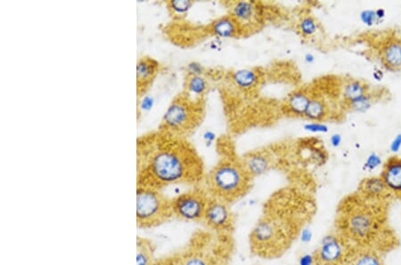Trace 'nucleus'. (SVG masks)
Instances as JSON below:
<instances>
[{"instance_id": "obj_1", "label": "nucleus", "mask_w": 401, "mask_h": 265, "mask_svg": "<svg viewBox=\"0 0 401 265\" xmlns=\"http://www.w3.org/2000/svg\"><path fill=\"white\" fill-rule=\"evenodd\" d=\"M137 187L159 190L173 184L195 183L201 178V164L184 143L142 136L137 140Z\"/></svg>"}, {"instance_id": "obj_2", "label": "nucleus", "mask_w": 401, "mask_h": 265, "mask_svg": "<svg viewBox=\"0 0 401 265\" xmlns=\"http://www.w3.org/2000/svg\"><path fill=\"white\" fill-rule=\"evenodd\" d=\"M251 179L241 164L224 161L211 171L208 185L215 199L231 202L247 192Z\"/></svg>"}, {"instance_id": "obj_3", "label": "nucleus", "mask_w": 401, "mask_h": 265, "mask_svg": "<svg viewBox=\"0 0 401 265\" xmlns=\"http://www.w3.org/2000/svg\"><path fill=\"white\" fill-rule=\"evenodd\" d=\"M290 239V230L282 221L266 216L251 233V247L259 257H278L288 249Z\"/></svg>"}, {"instance_id": "obj_4", "label": "nucleus", "mask_w": 401, "mask_h": 265, "mask_svg": "<svg viewBox=\"0 0 401 265\" xmlns=\"http://www.w3.org/2000/svg\"><path fill=\"white\" fill-rule=\"evenodd\" d=\"M173 217L171 200L159 190L137 187V227L148 230L161 226Z\"/></svg>"}, {"instance_id": "obj_5", "label": "nucleus", "mask_w": 401, "mask_h": 265, "mask_svg": "<svg viewBox=\"0 0 401 265\" xmlns=\"http://www.w3.org/2000/svg\"><path fill=\"white\" fill-rule=\"evenodd\" d=\"M193 100L187 96L175 99L165 111L161 127L170 133H180L193 128L197 121Z\"/></svg>"}, {"instance_id": "obj_6", "label": "nucleus", "mask_w": 401, "mask_h": 265, "mask_svg": "<svg viewBox=\"0 0 401 265\" xmlns=\"http://www.w3.org/2000/svg\"><path fill=\"white\" fill-rule=\"evenodd\" d=\"M379 230L378 217L371 210L366 208L350 211L345 217V233L357 243H369Z\"/></svg>"}, {"instance_id": "obj_7", "label": "nucleus", "mask_w": 401, "mask_h": 265, "mask_svg": "<svg viewBox=\"0 0 401 265\" xmlns=\"http://www.w3.org/2000/svg\"><path fill=\"white\" fill-rule=\"evenodd\" d=\"M209 200L207 195L201 190L178 195L171 200L173 217L187 223H201L204 221Z\"/></svg>"}, {"instance_id": "obj_8", "label": "nucleus", "mask_w": 401, "mask_h": 265, "mask_svg": "<svg viewBox=\"0 0 401 265\" xmlns=\"http://www.w3.org/2000/svg\"><path fill=\"white\" fill-rule=\"evenodd\" d=\"M203 223L211 230L225 231L233 226L234 217L227 202L214 197L209 200Z\"/></svg>"}, {"instance_id": "obj_9", "label": "nucleus", "mask_w": 401, "mask_h": 265, "mask_svg": "<svg viewBox=\"0 0 401 265\" xmlns=\"http://www.w3.org/2000/svg\"><path fill=\"white\" fill-rule=\"evenodd\" d=\"M316 257L319 264L339 265L346 257L345 245L337 235H326L320 242Z\"/></svg>"}, {"instance_id": "obj_10", "label": "nucleus", "mask_w": 401, "mask_h": 265, "mask_svg": "<svg viewBox=\"0 0 401 265\" xmlns=\"http://www.w3.org/2000/svg\"><path fill=\"white\" fill-rule=\"evenodd\" d=\"M230 16L239 26L242 31L254 30L261 23V12L259 3L255 1H237L232 6Z\"/></svg>"}, {"instance_id": "obj_11", "label": "nucleus", "mask_w": 401, "mask_h": 265, "mask_svg": "<svg viewBox=\"0 0 401 265\" xmlns=\"http://www.w3.org/2000/svg\"><path fill=\"white\" fill-rule=\"evenodd\" d=\"M159 63L148 56L138 60L137 63V86L138 95H143L159 71Z\"/></svg>"}, {"instance_id": "obj_12", "label": "nucleus", "mask_w": 401, "mask_h": 265, "mask_svg": "<svg viewBox=\"0 0 401 265\" xmlns=\"http://www.w3.org/2000/svg\"><path fill=\"white\" fill-rule=\"evenodd\" d=\"M381 178L390 193L401 197V159L392 157L387 161Z\"/></svg>"}, {"instance_id": "obj_13", "label": "nucleus", "mask_w": 401, "mask_h": 265, "mask_svg": "<svg viewBox=\"0 0 401 265\" xmlns=\"http://www.w3.org/2000/svg\"><path fill=\"white\" fill-rule=\"evenodd\" d=\"M251 178L264 175L271 168V160L264 153L255 152L246 156L241 164Z\"/></svg>"}, {"instance_id": "obj_14", "label": "nucleus", "mask_w": 401, "mask_h": 265, "mask_svg": "<svg viewBox=\"0 0 401 265\" xmlns=\"http://www.w3.org/2000/svg\"><path fill=\"white\" fill-rule=\"evenodd\" d=\"M212 35L218 39H232L242 35L241 27L230 15L216 19L211 25Z\"/></svg>"}, {"instance_id": "obj_15", "label": "nucleus", "mask_w": 401, "mask_h": 265, "mask_svg": "<svg viewBox=\"0 0 401 265\" xmlns=\"http://www.w3.org/2000/svg\"><path fill=\"white\" fill-rule=\"evenodd\" d=\"M311 100V97L308 93L303 92V90H297L288 97L286 105H288V109L292 115L304 116Z\"/></svg>"}, {"instance_id": "obj_16", "label": "nucleus", "mask_w": 401, "mask_h": 265, "mask_svg": "<svg viewBox=\"0 0 401 265\" xmlns=\"http://www.w3.org/2000/svg\"><path fill=\"white\" fill-rule=\"evenodd\" d=\"M231 78L235 86L245 90L255 88L259 82L258 72L252 69H238L232 73Z\"/></svg>"}, {"instance_id": "obj_17", "label": "nucleus", "mask_w": 401, "mask_h": 265, "mask_svg": "<svg viewBox=\"0 0 401 265\" xmlns=\"http://www.w3.org/2000/svg\"><path fill=\"white\" fill-rule=\"evenodd\" d=\"M382 58L384 65L390 70L401 68V42L393 40L383 47Z\"/></svg>"}, {"instance_id": "obj_18", "label": "nucleus", "mask_w": 401, "mask_h": 265, "mask_svg": "<svg viewBox=\"0 0 401 265\" xmlns=\"http://www.w3.org/2000/svg\"><path fill=\"white\" fill-rule=\"evenodd\" d=\"M176 257L177 265H214L207 254L195 248L177 254Z\"/></svg>"}, {"instance_id": "obj_19", "label": "nucleus", "mask_w": 401, "mask_h": 265, "mask_svg": "<svg viewBox=\"0 0 401 265\" xmlns=\"http://www.w3.org/2000/svg\"><path fill=\"white\" fill-rule=\"evenodd\" d=\"M363 193L370 199H382L389 192L381 177H370L363 181L362 185Z\"/></svg>"}, {"instance_id": "obj_20", "label": "nucleus", "mask_w": 401, "mask_h": 265, "mask_svg": "<svg viewBox=\"0 0 401 265\" xmlns=\"http://www.w3.org/2000/svg\"><path fill=\"white\" fill-rule=\"evenodd\" d=\"M154 245L146 238L137 239V265H151L154 259Z\"/></svg>"}, {"instance_id": "obj_21", "label": "nucleus", "mask_w": 401, "mask_h": 265, "mask_svg": "<svg viewBox=\"0 0 401 265\" xmlns=\"http://www.w3.org/2000/svg\"><path fill=\"white\" fill-rule=\"evenodd\" d=\"M369 94L366 85L359 80H350L343 86V96L348 104L357 101Z\"/></svg>"}, {"instance_id": "obj_22", "label": "nucleus", "mask_w": 401, "mask_h": 265, "mask_svg": "<svg viewBox=\"0 0 401 265\" xmlns=\"http://www.w3.org/2000/svg\"><path fill=\"white\" fill-rule=\"evenodd\" d=\"M209 85L206 78L203 76H188L187 80V97H195V99L202 97L206 93Z\"/></svg>"}, {"instance_id": "obj_23", "label": "nucleus", "mask_w": 401, "mask_h": 265, "mask_svg": "<svg viewBox=\"0 0 401 265\" xmlns=\"http://www.w3.org/2000/svg\"><path fill=\"white\" fill-rule=\"evenodd\" d=\"M328 115V107L325 102L318 97H311V102L305 113V118L309 122H321Z\"/></svg>"}, {"instance_id": "obj_24", "label": "nucleus", "mask_w": 401, "mask_h": 265, "mask_svg": "<svg viewBox=\"0 0 401 265\" xmlns=\"http://www.w3.org/2000/svg\"><path fill=\"white\" fill-rule=\"evenodd\" d=\"M348 265H384L382 258L374 251L362 250L350 257Z\"/></svg>"}, {"instance_id": "obj_25", "label": "nucleus", "mask_w": 401, "mask_h": 265, "mask_svg": "<svg viewBox=\"0 0 401 265\" xmlns=\"http://www.w3.org/2000/svg\"><path fill=\"white\" fill-rule=\"evenodd\" d=\"M298 29L303 37L311 38L318 32L319 25L314 18H311V16H307L299 22Z\"/></svg>"}, {"instance_id": "obj_26", "label": "nucleus", "mask_w": 401, "mask_h": 265, "mask_svg": "<svg viewBox=\"0 0 401 265\" xmlns=\"http://www.w3.org/2000/svg\"><path fill=\"white\" fill-rule=\"evenodd\" d=\"M194 2L191 0H171L168 6L175 15L182 16L187 13L193 6Z\"/></svg>"}, {"instance_id": "obj_27", "label": "nucleus", "mask_w": 401, "mask_h": 265, "mask_svg": "<svg viewBox=\"0 0 401 265\" xmlns=\"http://www.w3.org/2000/svg\"><path fill=\"white\" fill-rule=\"evenodd\" d=\"M372 105L373 100L371 96H370L369 94H367L366 96L363 97L362 99L357 100V101L349 104L350 109L360 113H366V111H369L370 109H371Z\"/></svg>"}, {"instance_id": "obj_28", "label": "nucleus", "mask_w": 401, "mask_h": 265, "mask_svg": "<svg viewBox=\"0 0 401 265\" xmlns=\"http://www.w3.org/2000/svg\"><path fill=\"white\" fill-rule=\"evenodd\" d=\"M383 161L378 154L371 153L367 156L365 163H364L363 168L366 171V172H374L376 169H378L381 166H382Z\"/></svg>"}, {"instance_id": "obj_29", "label": "nucleus", "mask_w": 401, "mask_h": 265, "mask_svg": "<svg viewBox=\"0 0 401 265\" xmlns=\"http://www.w3.org/2000/svg\"><path fill=\"white\" fill-rule=\"evenodd\" d=\"M303 128L306 132L311 133H328L329 127L321 122H309L304 124Z\"/></svg>"}, {"instance_id": "obj_30", "label": "nucleus", "mask_w": 401, "mask_h": 265, "mask_svg": "<svg viewBox=\"0 0 401 265\" xmlns=\"http://www.w3.org/2000/svg\"><path fill=\"white\" fill-rule=\"evenodd\" d=\"M359 18L364 25L366 26L371 27L375 25L376 23H378V20L376 18V10H363V11L360 13Z\"/></svg>"}, {"instance_id": "obj_31", "label": "nucleus", "mask_w": 401, "mask_h": 265, "mask_svg": "<svg viewBox=\"0 0 401 265\" xmlns=\"http://www.w3.org/2000/svg\"><path fill=\"white\" fill-rule=\"evenodd\" d=\"M187 72L188 76H203L205 73V68L202 63L194 61L188 63Z\"/></svg>"}, {"instance_id": "obj_32", "label": "nucleus", "mask_w": 401, "mask_h": 265, "mask_svg": "<svg viewBox=\"0 0 401 265\" xmlns=\"http://www.w3.org/2000/svg\"><path fill=\"white\" fill-rule=\"evenodd\" d=\"M318 264L316 254L311 253H305L300 257L298 265H316Z\"/></svg>"}, {"instance_id": "obj_33", "label": "nucleus", "mask_w": 401, "mask_h": 265, "mask_svg": "<svg viewBox=\"0 0 401 265\" xmlns=\"http://www.w3.org/2000/svg\"><path fill=\"white\" fill-rule=\"evenodd\" d=\"M154 103H156V101H154L153 97L149 95L144 96L140 104V110L144 111V112H147V111H150L153 109Z\"/></svg>"}, {"instance_id": "obj_34", "label": "nucleus", "mask_w": 401, "mask_h": 265, "mask_svg": "<svg viewBox=\"0 0 401 265\" xmlns=\"http://www.w3.org/2000/svg\"><path fill=\"white\" fill-rule=\"evenodd\" d=\"M313 231L309 228H304L301 230V233H300V240L301 242L304 245H308L313 240Z\"/></svg>"}, {"instance_id": "obj_35", "label": "nucleus", "mask_w": 401, "mask_h": 265, "mask_svg": "<svg viewBox=\"0 0 401 265\" xmlns=\"http://www.w3.org/2000/svg\"><path fill=\"white\" fill-rule=\"evenodd\" d=\"M151 265H177L176 254H174L173 257H164L160 258V259H156Z\"/></svg>"}, {"instance_id": "obj_36", "label": "nucleus", "mask_w": 401, "mask_h": 265, "mask_svg": "<svg viewBox=\"0 0 401 265\" xmlns=\"http://www.w3.org/2000/svg\"><path fill=\"white\" fill-rule=\"evenodd\" d=\"M203 139L204 142L206 143L207 146L214 145L216 140H217V134L212 130H208L206 132H204L203 134Z\"/></svg>"}, {"instance_id": "obj_37", "label": "nucleus", "mask_w": 401, "mask_h": 265, "mask_svg": "<svg viewBox=\"0 0 401 265\" xmlns=\"http://www.w3.org/2000/svg\"><path fill=\"white\" fill-rule=\"evenodd\" d=\"M401 149V133L397 134L393 142L390 144V150L393 153H397Z\"/></svg>"}, {"instance_id": "obj_38", "label": "nucleus", "mask_w": 401, "mask_h": 265, "mask_svg": "<svg viewBox=\"0 0 401 265\" xmlns=\"http://www.w3.org/2000/svg\"><path fill=\"white\" fill-rule=\"evenodd\" d=\"M329 142L333 147L337 149V147L341 146V144L343 142V137L341 134L333 133L332 134L331 137H330Z\"/></svg>"}, {"instance_id": "obj_39", "label": "nucleus", "mask_w": 401, "mask_h": 265, "mask_svg": "<svg viewBox=\"0 0 401 265\" xmlns=\"http://www.w3.org/2000/svg\"><path fill=\"white\" fill-rule=\"evenodd\" d=\"M376 18L378 22L383 21L386 16V11L383 8L376 9Z\"/></svg>"}, {"instance_id": "obj_40", "label": "nucleus", "mask_w": 401, "mask_h": 265, "mask_svg": "<svg viewBox=\"0 0 401 265\" xmlns=\"http://www.w3.org/2000/svg\"><path fill=\"white\" fill-rule=\"evenodd\" d=\"M315 56L313 55L312 53H307L304 56V61L306 63H308V65H312V63L315 62Z\"/></svg>"}, {"instance_id": "obj_41", "label": "nucleus", "mask_w": 401, "mask_h": 265, "mask_svg": "<svg viewBox=\"0 0 401 265\" xmlns=\"http://www.w3.org/2000/svg\"><path fill=\"white\" fill-rule=\"evenodd\" d=\"M373 76L376 80H381L383 79V73L381 71V70H376V71L373 73Z\"/></svg>"}]
</instances>
